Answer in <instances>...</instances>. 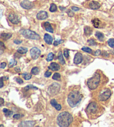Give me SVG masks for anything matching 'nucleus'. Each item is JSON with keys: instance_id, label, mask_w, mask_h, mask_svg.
<instances>
[{"instance_id": "obj_1", "label": "nucleus", "mask_w": 114, "mask_h": 127, "mask_svg": "<svg viewBox=\"0 0 114 127\" xmlns=\"http://www.w3.org/2000/svg\"><path fill=\"white\" fill-rule=\"evenodd\" d=\"M73 121V117L71 114L66 111L61 113L57 118V123L61 127H68Z\"/></svg>"}, {"instance_id": "obj_2", "label": "nucleus", "mask_w": 114, "mask_h": 127, "mask_svg": "<svg viewBox=\"0 0 114 127\" xmlns=\"http://www.w3.org/2000/svg\"><path fill=\"white\" fill-rule=\"evenodd\" d=\"M82 98V95L77 91H72L68 94L67 97L68 104L71 107H75L80 103Z\"/></svg>"}, {"instance_id": "obj_3", "label": "nucleus", "mask_w": 114, "mask_h": 127, "mask_svg": "<svg viewBox=\"0 0 114 127\" xmlns=\"http://www.w3.org/2000/svg\"><path fill=\"white\" fill-rule=\"evenodd\" d=\"M100 81V75L97 73H95L90 79L87 80L88 87L91 90H95L98 87Z\"/></svg>"}, {"instance_id": "obj_4", "label": "nucleus", "mask_w": 114, "mask_h": 127, "mask_svg": "<svg viewBox=\"0 0 114 127\" xmlns=\"http://www.w3.org/2000/svg\"><path fill=\"white\" fill-rule=\"evenodd\" d=\"M20 32L21 34L25 38L37 40L40 39V35L38 34H37L36 32H33V31L30 30L29 29H23V30H21Z\"/></svg>"}, {"instance_id": "obj_5", "label": "nucleus", "mask_w": 114, "mask_h": 127, "mask_svg": "<svg viewBox=\"0 0 114 127\" xmlns=\"http://www.w3.org/2000/svg\"><path fill=\"white\" fill-rule=\"evenodd\" d=\"M111 91L109 89H105L100 92L99 95V99L100 101H106L111 95Z\"/></svg>"}, {"instance_id": "obj_6", "label": "nucleus", "mask_w": 114, "mask_h": 127, "mask_svg": "<svg viewBox=\"0 0 114 127\" xmlns=\"http://www.w3.org/2000/svg\"><path fill=\"white\" fill-rule=\"evenodd\" d=\"M99 106L95 102H90L86 109V111L90 114H95L98 112Z\"/></svg>"}, {"instance_id": "obj_7", "label": "nucleus", "mask_w": 114, "mask_h": 127, "mask_svg": "<svg viewBox=\"0 0 114 127\" xmlns=\"http://www.w3.org/2000/svg\"><path fill=\"white\" fill-rule=\"evenodd\" d=\"M60 89V85L57 83L54 82L51 85H50L48 87V94L50 95H56Z\"/></svg>"}, {"instance_id": "obj_8", "label": "nucleus", "mask_w": 114, "mask_h": 127, "mask_svg": "<svg viewBox=\"0 0 114 127\" xmlns=\"http://www.w3.org/2000/svg\"><path fill=\"white\" fill-rule=\"evenodd\" d=\"M41 54V51L36 47H33L30 50V55L33 59H37Z\"/></svg>"}, {"instance_id": "obj_9", "label": "nucleus", "mask_w": 114, "mask_h": 127, "mask_svg": "<svg viewBox=\"0 0 114 127\" xmlns=\"http://www.w3.org/2000/svg\"><path fill=\"white\" fill-rule=\"evenodd\" d=\"M8 18H9L10 21L14 24H18L20 21L19 16L16 14H14V13L10 14Z\"/></svg>"}, {"instance_id": "obj_10", "label": "nucleus", "mask_w": 114, "mask_h": 127, "mask_svg": "<svg viewBox=\"0 0 114 127\" xmlns=\"http://www.w3.org/2000/svg\"><path fill=\"white\" fill-rule=\"evenodd\" d=\"M21 6L24 9L26 10H30L33 7V5L31 2L29 1L28 0H24L21 3Z\"/></svg>"}, {"instance_id": "obj_11", "label": "nucleus", "mask_w": 114, "mask_h": 127, "mask_svg": "<svg viewBox=\"0 0 114 127\" xmlns=\"http://www.w3.org/2000/svg\"><path fill=\"white\" fill-rule=\"evenodd\" d=\"M36 124V122L32 120H28V121H22L19 123L18 127H33Z\"/></svg>"}, {"instance_id": "obj_12", "label": "nucleus", "mask_w": 114, "mask_h": 127, "mask_svg": "<svg viewBox=\"0 0 114 127\" xmlns=\"http://www.w3.org/2000/svg\"><path fill=\"white\" fill-rule=\"evenodd\" d=\"M36 17L39 20H45V19H47V18L48 17V14L46 11H40V12L37 14Z\"/></svg>"}, {"instance_id": "obj_13", "label": "nucleus", "mask_w": 114, "mask_h": 127, "mask_svg": "<svg viewBox=\"0 0 114 127\" xmlns=\"http://www.w3.org/2000/svg\"><path fill=\"white\" fill-rule=\"evenodd\" d=\"M83 59L82 55L80 53H77L75 56L74 59V62L76 64H79L80 63L82 62Z\"/></svg>"}, {"instance_id": "obj_14", "label": "nucleus", "mask_w": 114, "mask_h": 127, "mask_svg": "<svg viewBox=\"0 0 114 127\" xmlns=\"http://www.w3.org/2000/svg\"><path fill=\"white\" fill-rule=\"evenodd\" d=\"M100 4L95 1H91L89 3V7L92 10H98L100 8Z\"/></svg>"}, {"instance_id": "obj_15", "label": "nucleus", "mask_w": 114, "mask_h": 127, "mask_svg": "<svg viewBox=\"0 0 114 127\" xmlns=\"http://www.w3.org/2000/svg\"><path fill=\"white\" fill-rule=\"evenodd\" d=\"M44 27H45V30L47 31V32H51V33H53V29L52 27V26L51 25V24L49 22L46 21L43 24Z\"/></svg>"}, {"instance_id": "obj_16", "label": "nucleus", "mask_w": 114, "mask_h": 127, "mask_svg": "<svg viewBox=\"0 0 114 127\" xmlns=\"http://www.w3.org/2000/svg\"><path fill=\"white\" fill-rule=\"evenodd\" d=\"M44 40L48 44L51 45L52 43L53 38L51 35L48 34H45L44 35Z\"/></svg>"}, {"instance_id": "obj_17", "label": "nucleus", "mask_w": 114, "mask_h": 127, "mask_svg": "<svg viewBox=\"0 0 114 127\" xmlns=\"http://www.w3.org/2000/svg\"><path fill=\"white\" fill-rule=\"evenodd\" d=\"M48 68L53 71H58V70L60 69V67L59 66V64H57V63L55 62H52L50 64V66L48 67Z\"/></svg>"}, {"instance_id": "obj_18", "label": "nucleus", "mask_w": 114, "mask_h": 127, "mask_svg": "<svg viewBox=\"0 0 114 127\" xmlns=\"http://www.w3.org/2000/svg\"><path fill=\"white\" fill-rule=\"evenodd\" d=\"M50 103H51V105L52 106L54 107L57 110H60L61 109V105H60V104H58V103L56 101V100H55V99H52V100H51Z\"/></svg>"}, {"instance_id": "obj_19", "label": "nucleus", "mask_w": 114, "mask_h": 127, "mask_svg": "<svg viewBox=\"0 0 114 127\" xmlns=\"http://www.w3.org/2000/svg\"><path fill=\"white\" fill-rule=\"evenodd\" d=\"M92 24H93L94 26L95 27V28H99L101 24V21L99 20V19H97V18H95L94 20H92Z\"/></svg>"}, {"instance_id": "obj_20", "label": "nucleus", "mask_w": 114, "mask_h": 127, "mask_svg": "<svg viewBox=\"0 0 114 127\" xmlns=\"http://www.w3.org/2000/svg\"><path fill=\"white\" fill-rule=\"evenodd\" d=\"M84 32H85V35L87 36V37L91 35L92 32V29H91L90 26H86L85 27V28H84Z\"/></svg>"}, {"instance_id": "obj_21", "label": "nucleus", "mask_w": 114, "mask_h": 127, "mask_svg": "<svg viewBox=\"0 0 114 127\" xmlns=\"http://www.w3.org/2000/svg\"><path fill=\"white\" fill-rule=\"evenodd\" d=\"M1 37L3 40H7L12 37V34L10 33H2L1 34Z\"/></svg>"}, {"instance_id": "obj_22", "label": "nucleus", "mask_w": 114, "mask_h": 127, "mask_svg": "<svg viewBox=\"0 0 114 127\" xmlns=\"http://www.w3.org/2000/svg\"><path fill=\"white\" fill-rule=\"evenodd\" d=\"M95 36L97 37V38L99 40H100V42L104 41V35L102 32H97L95 33Z\"/></svg>"}, {"instance_id": "obj_23", "label": "nucleus", "mask_w": 114, "mask_h": 127, "mask_svg": "<svg viewBox=\"0 0 114 127\" xmlns=\"http://www.w3.org/2000/svg\"><path fill=\"white\" fill-rule=\"evenodd\" d=\"M58 61L60 62V63H61V64L63 65L65 64V61L64 60V58L63 57L62 53V52L61 51L59 52V53L58 54Z\"/></svg>"}, {"instance_id": "obj_24", "label": "nucleus", "mask_w": 114, "mask_h": 127, "mask_svg": "<svg viewBox=\"0 0 114 127\" xmlns=\"http://www.w3.org/2000/svg\"><path fill=\"white\" fill-rule=\"evenodd\" d=\"M27 48H24V47H19L17 49V52L21 54H26L27 52Z\"/></svg>"}, {"instance_id": "obj_25", "label": "nucleus", "mask_w": 114, "mask_h": 127, "mask_svg": "<svg viewBox=\"0 0 114 127\" xmlns=\"http://www.w3.org/2000/svg\"><path fill=\"white\" fill-rule=\"evenodd\" d=\"M3 112L5 113V115L6 116H10L11 115H12L13 114V112L12 111H10V110L6 108H5L3 109Z\"/></svg>"}, {"instance_id": "obj_26", "label": "nucleus", "mask_w": 114, "mask_h": 127, "mask_svg": "<svg viewBox=\"0 0 114 127\" xmlns=\"http://www.w3.org/2000/svg\"><path fill=\"white\" fill-rule=\"evenodd\" d=\"M39 72H40V70H39V68L37 67H35L32 68L31 69V74H35V75H36V74H38Z\"/></svg>"}, {"instance_id": "obj_27", "label": "nucleus", "mask_w": 114, "mask_h": 127, "mask_svg": "<svg viewBox=\"0 0 114 127\" xmlns=\"http://www.w3.org/2000/svg\"><path fill=\"white\" fill-rule=\"evenodd\" d=\"M22 77L24 78V79H26V80H28L31 79L32 75L30 74H28V73H24V74H22Z\"/></svg>"}, {"instance_id": "obj_28", "label": "nucleus", "mask_w": 114, "mask_h": 127, "mask_svg": "<svg viewBox=\"0 0 114 127\" xmlns=\"http://www.w3.org/2000/svg\"><path fill=\"white\" fill-rule=\"evenodd\" d=\"M57 10V7L56 5L54 4H51V6H50V11L52 12H55V11H56Z\"/></svg>"}, {"instance_id": "obj_29", "label": "nucleus", "mask_w": 114, "mask_h": 127, "mask_svg": "<svg viewBox=\"0 0 114 127\" xmlns=\"http://www.w3.org/2000/svg\"><path fill=\"white\" fill-rule=\"evenodd\" d=\"M52 79L57 81L60 80V79H61V75L58 73H55V74H53L52 76Z\"/></svg>"}, {"instance_id": "obj_30", "label": "nucleus", "mask_w": 114, "mask_h": 127, "mask_svg": "<svg viewBox=\"0 0 114 127\" xmlns=\"http://www.w3.org/2000/svg\"><path fill=\"white\" fill-rule=\"evenodd\" d=\"M107 43L111 48H114V39H110L107 41Z\"/></svg>"}, {"instance_id": "obj_31", "label": "nucleus", "mask_w": 114, "mask_h": 127, "mask_svg": "<svg viewBox=\"0 0 114 127\" xmlns=\"http://www.w3.org/2000/svg\"><path fill=\"white\" fill-rule=\"evenodd\" d=\"M16 64H17V62H16V60H14V59L10 60V64H9L10 67L12 68L14 66H15Z\"/></svg>"}, {"instance_id": "obj_32", "label": "nucleus", "mask_w": 114, "mask_h": 127, "mask_svg": "<svg viewBox=\"0 0 114 127\" xmlns=\"http://www.w3.org/2000/svg\"><path fill=\"white\" fill-rule=\"evenodd\" d=\"M53 57H54V55H53V54L52 53H50L48 55V57H47L46 61H48V62L51 61L53 59Z\"/></svg>"}, {"instance_id": "obj_33", "label": "nucleus", "mask_w": 114, "mask_h": 127, "mask_svg": "<svg viewBox=\"0 0 114 127\" xmlns=\"http://www.w3.org/2000/svg\"><path fill=\"white\" fill-rule=\"evenodd\" d=\"M82 50H83V51L85 52H87V53H92V49L90 48H89V47H83V48H82Z\"/></svg>"}, {"instance_id": "obj_34", "label": "nucleus", "mask_w": 114, "mask_h": 127, "mask_svg": "<svg viewBox=\"0 0 114 127\" xmlns=\"http://www.w3.org/2000/svg\"><path fill=\"white\" fill-rule=\"evenodd\" d=\"M87 42L89 43V44L90 45H97V43L94 39H91L87 40Z\"/></svg>"}, {"instance_id": "obj_35", "label": "nucleus", "mask_w": 114, "mask_h": 127, "mask_svg": "<svg viewBox=\"0 0 114 127\" xmlns=\"http://www.w3.org/2000/svg\"><path fill=\"white\" fill-rule=\"evenodd\" d=\"M25 91H28V90L30 89H35V90H37V88L35 87V86H33V85H28L26 87H25Z\"/></svg>"}, {"instance_id": "obj_36", "label": "nucleus", "mask_w": 114, "mask_h": 127, "mask_svg": "<svg viewBox=\"0 0 114 127\" xmlns=\"http://www.w3.org/2000/svg\"><path fill=\"white\" fill-rule=\"evenodd\" d=\"M67 14L69 17H73L74 16V12L72 11H71V10H68L67 11Z\"/></svg>"}, {"instance_id": "obj_37", "label": "nucleus", "mask_w": 114, "mask_h": 127, "mask_svg": "<svg viewBox=\"0 0 114 127\" xmlns=\"http://www.w3.org/2000/svg\"><path fill=\"white\" fill-rule=\"evenodd\" d=\"M63 54H64L65 57L68 58V57H69V50L68 49H64V50H63Z\"/></svg>"}, {"instance_id": "obj_38", "label": "nucleus", "mask_w": 114, "mask_h": 127, "mask_svg": "<svg viewBox=\"0 0 114 127\" xmlns=\"http://www.w3.org/2000/svg\"><path fill=\"white\" fill-rule=\"evenodd\" d=\"M64 42L63 40H55L54 42V43H53V45H55V46H57V45H59L60 44H61L62 43H63V42Z\"/></svg>"}, {"instance_id": "obj_39", "label": "nucleus", "mask_w": 114, "mask_h": 127, "mask_svg": "<svg viewBox=\"0 0 114 127\" xmlns=\"http://www.w3.org/2000/svg\"><path fill=\"white\" fill-rule=\"evenodd\" d=\"M24 115H21V114H14V116H13V118L14 119H20L22 117H24Z\"/></svg>"}, {"instance_id": "obj_40", "label": "nucleus", "mask_w": 114, "mask_h": 127, "mask_svg": "<svg viewBox=\"0 0 114 127\" xmlns=\"http://www.w3.org/2000/svg\"><path fill=\"white\" fill-rule=\"evenodd\" d=\"M0 43H1V54H2L3 52H4V50L5 49V47L4 43L2 42H1Z\"/></svg>"}, {"instance_id": "obj_41", "label": "nucleus", "mask_w": 114, "mask_h": 127, "mask_svg": "<svg viewBox=\"0 0 114 127\" xmlns=\"http://www.w3.org/2000/svg\"><path fill=\"white\" fill-rule=\"evenodd\" d=\"M51 74H52V73L51 72L48 71L46 72L45 73V74H44V76H45L46 77H49L51 76Z\"/></svg>"}, {"instance_id": "obj_42", "label": "nucleus", "mask_w": 114, "mask_h": 127, "mask_svg": "<svg viewBox=\"0 0 114 127\" xmlns=\"http://www.w3.org/2000/svg\"><path fill=\"white\" fill-rule=\"evenodd\" d=\"M16 82H17V83H19V84H22L24 83V81H23L22 79H20V78H17V79H16Z\"/></svg>"}, {"instance_id": "obj_43", "label": "nucleus", "mask_w": 114, "mask_h": 127, "mask_svg": "<svg viewBox=\"0 0 114 127\" xmlns=\"http://www.w3.org/2000/svg\"><path fill=\"white\" fill-rule=\"evenodd\" d=\"M14 42L16 44H21V43H22V40H20L19 39H15L14 41Z\"/></svg>"}, {"instance_id": "obj_44", "label": "nucleus", "mask_w": 114, "mask_h": 127, "mask_svg": "<svg viewBox=\"0 0 114 127\" xmlns=\"http://www.w3.org/2000/svg\"><path fill=\"white\" fill-rule=\"evenodd\" d=\"M71 9L72 10H74L75 11H77L80 10V9L77 7H75V6H72V7H71Z\"/></svg>"}, {"instance_id": "obj_45", "label": "nucleus", "mask_w": 114, "mask_h": 127, "mask_svg": "<svg viewBox=\"0 0 114 127\" xmlns=\"http://www.w3.org/2000/svg\"><path fill=\"white\" fill-rule=\"evenodd\" d=\"M101 52L100 50H97L95 52V55L96 56H99V55L101 54Z\"/></svg>"}, {"instance_id": "obj_46", "label": "nucleus", "mask_w": 114, "mask_h": 127, "mask_svg": "<svg viewBox=\"0 0 114 127\" xmlns=\"http://www.w3.org/2000/svg\"><path fill=\"white\" fill-rule=\"evenodd\" d=\"M6 66V63L5 62H3L1 63V68H5Z\"/></svg>"}, {"instance_id": "obj_47", "label": "nucleus", "mask_w": 114, "mask_h": 127, "mask_svg": "<svg viewBox=\"0 0 114 127\" xmlns=\"http://www.w3.org/2000/svg\"><path fill=\"white\" fill-rule=\"evenodd\" d=\"M14 71H15L16 72H19L21 71V69L19 67H16L14 68Z\"/></svg>"}, {"instance_id": "obj_48", "label": "nucleus", "mask_w": 114, "mask_h": 127, "mask_svg": "<svg viewBox=\"0 0 114 127\" xmlns=\"http://www.w3.org/2000/svg\"><path fill=\"white\" fill-rule=\"evenodd\" d=\"M0 99H1V101H0V105L2 106L3 105V104L4 103V100L2 98V97H1Z\"/></svg>"}, {"instance_id": "obj_49", "label": "nucleus", "mask_w": 114, "mask_h": 127, "mask_svg": "<svg viewBox=\"0 0 114 127\" xmlns=\"http://www.w3.org/2000/svg\"><path fill=\"white\" fill-rule=\"evenodd\" d=\"M1 86H0V88H2L4 86V82H3V79L2 77L1 78Z\"/></svg>"}, {"instance_id": "obj_50", "label": "nucleus", "mask_w": 114, "mask_h": 127, "mask_svg": "<svg viewBox=\"0 0 114 127\" xmlns=\"http://www.w3.org/2000/svg\"><path fill=\"white\" fill-rule=\"evenodd\" d=\"M2 78L3 79H4V80H7L9 79V77H2Z\"/></svg>"}]
</instances>
